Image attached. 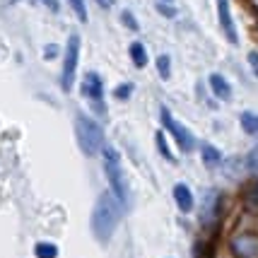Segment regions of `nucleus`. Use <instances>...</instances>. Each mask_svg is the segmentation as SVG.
<instances>
[{
    "instance_id": "f257e3e1",
    "label": "nucleus",
    "mask_w": 258,
    "mask_h": 258,
    "mask_svg": "<svg viewBox=\"0 0 258 258\" xmlns=\"http://www.w3.org/2000/svg\"><path fill=\"white\" fill-rule=\"evenodd\" d=\"M121 205L123 203L118 201L113 193H101L97 198V205H94V213H92V232L99 239L101 244H106L113 236L116 227H118V220H121Z\"/></svg>"
},
{
    "instance_id": "f03ea898",
    "label": "nucleus",
    "mask_w": 258,
    "mask_h": 258,
    "mask_svg": "<svg viewBox=\"0 0 258 258\" xmlns=\"http://www.w3.org/2000/svg\"><path fill=\"white\" fill-rule=\"evenodd\" d=\"M75 135H78V143H80V150L85 155H99L104 152V133H101L99 123H94L92 118L87 116H78L75 118Z\"/></svg>"
},
{
    "instance_id": "7ed1b4c3",
    "label": "nucleus",
    "mask_w": 258,
    "mask_h": 258,
    "mask_svg": "<svg viewBox=\"0 0 258 258\" xmlns=\"http://www.w3.org/2000/svg\"><path fill=\"white\" fill-rule=\"evenodd\" d=\"M104 174H106V181H109V186H111L113 196L121 203L128 201V186H125L121 155H118L113 147H104Z\"/></svg>"
},
{
    "instance_id": "20e7f679",
    "label": "nucleus",
    "mask_w": 258,
    "mask_h": 258,
    "mask_svg": "<svg viewBox=\"0 0 258 258\" xmlns=\"http://www.w3.org/2000/svg\"><path fill=\"white\" fill-rule=\"evenodd\" d=\"M78 58H80V36L70 34L66 46V58H63V75H60V85L63 90L70 92L75 85V73H78Z\"/></svg>"
},
{
    "instance_id": "39448f33",
    "label": "nucleus",
    "mask_w": 258,
    "mask_h": 258,
    "mask_svg": "<svg viewBox=\"0 0 258 258\" xmlns=\"http://www.w3.org/2000/svg\"><path fill=\"white\" fill-rule=\"evenodd\" d=\"M162 123H164V128H167L169 133L174 135V140L179 143V147L183 150V152H191L193 147H196V140H193L191 131H188L186 125H181L179 121L171 116L169 109H162Z\"/></svg>"
},
{
    "instance_id": "423d86ee",
    "label": "nucleus",
    "mask_w": 258,
    "mask_h": 258,
    "mask_svg": "<svg viewBox=\"0 0 258 258\" xmlns=\"http://www.w3.org/2000/svg\"><path fill=\"white\" fill-rule=\"evenodd\" d=\"M217 3V20H220V27L225 32L227 41L229 44H239V34H236L234 27V17H232V8H229V0H215Z\"/></svg>"
},
{
    "instance_id": "0eeeda50",
    "label": "nucleus",
    "mask_w": 258,
    "mask_h": 258,
    "mask_svg": "<svg viewBox=\"0 0 258 258\" xmlns=\"http://www.w3.org/2000/svg\"><path fill=\"white\" fill-rule=\"evenodd\" d=\"M232 253L236 258H258V236L236 234L232 239Z\"/></svg>"
},
{
    "instance_id": "6e6552de",
    "label": "nucleus",
    "mask_w": 258,
    "mask_h": 258,
    "mask_svg": "<svg viewBox=\"0 0 258 258\" xmlns=\"http://www.w3.org/2000/svg\"><path fill=\"white\" fill-rule=\"evenodd\" d=\"M82 94L87 97V99H101V94H104V82L97 73H87L85 80H82Z\"/></svg>"
},
{
    "instance_id": "1a4fd4ad",
    "label": "nucleus",
    "mask_w": 258,
    "mask_h": 258,
    "mask_svg": "<svg viewBox=\"0 0 258 258\" xmlns=\"http://www.w3.org/2000/svg\"><path fill=\"white\" fill-rule=\"evenodd\" d=\"M174 201H176L181 213H191L193 210V193L186 183H176L174 186Z\"/></svg>"
},
{
    "instance_id": "9d476101",
    "label": "nucleus",
    "mask_w": 258,
    "mask_h": 258,
    "mask_svg": "<svg viewBox=\"0 0 258 258\" xmlns=\"http://www.w3.org/2000/svg\"><path fill=\"white\" fill-rule=\"evenodd\" d=\"M210 90H213V94L217 97V99H232V87H229V82H227L220 73H213L210 75Z\"/></svg>"
},
{
    "instance_id": "9b49d317",
    "label": "nucleus",
    "mask_w": 258,
    "mask_h": 258,
    "mask_svg": "<svg viewBox=\"0 0 258 258\" xmlns=\"http://www.w3.org/2000/svg\"><path fill=\"white\" fill-rule=\"evenodd\" d=\"M131 58H133L135 68H145V66H147L145 44H140V41H133V44H131Z\"/></svg>"
},
{
    "instance_id": "f8f14e48",
    "label": "nucleus",
    "mask_w": 258,
    "mask_h": 258,
    "mask_svg": "<svg viewBox=\"0 0 258 258\" xmlns=\"http://www.w3.org/2000/svg\"><path fill=\"white\" fill-rule=\"evenodd\" d=\"M201 157H203L205 164L215 167V164H220V162H222V152H220L217 147H213V145H203L201 147Z\"/></svg>"
},
{
    "instance_id": "ddd939ff",
    "label": "nucleus",
    "mask_w": 258,
    "mask_h": 258,
    "mask_svg": "<svg viewBox=\"0 0 258 258\" xmlns=\"http://www.w3.org/2000/svg\"><path fill=\"white\" fill-rule=\"evenodd\" d=\"M241 128H244L248 135H258V113H253V111L241 113Z\"/></svg>"
},
{
    "instance_id": "4468645a",
    "label": "nucleus",
    "mask_w": 258,
    "mask_h": 258,
    "mask_svg": "<svg viewBox=\"0 0 258 258\" xmlns=\"http://www.w3.org/2000/svg\"><path fill=\"white\" fill-rule=\"evenodd\" d=\"M34 253H36V258H58V248H56V244L41 241V244H36Z\"/></svg>"
},
{
    "instance_id": "2eb2a0df",
    "label": "nucleus",
    "mask_w": 258,
    "mask_h": 258,
    "mask_svg": "<svg viewBox=\"0 0 258 258\" xmlns=\"http://www.w3.org/2000/svg\"><path fill=\"white\" fill-rule=\"evenodd\" d=\"M68 5L78 15L80 22H87V5H85V0H68Z\"/></svg>"
},
{
    "instance_id": "dca6fc26",
    "label": "nucleus",
    "mask_w": 258,
    "mask_h": 258,
    "mask_svg": "<svg viewBox=\"0 0 258 258\" xmlns=\"http://www.w3.org/2000/svg\"><path fill=\"white\" fill-rule=\"evenodd\" d=\"M157 70H159V78L169 80V75H171V68H169V56H159L157 58Z\"/></svg>"
},
{
    "instance_id": "f3484780",
    "label": "nucleus",
    "mask_w": 258,
    "mask_h": 258,
    "mask_svg": "<svg viewBox=\"0 0 258 258\" xmlns=\"http://www.w3.org/2000/svg\"><path fill=\"white\" fill-rule=\"evenodd\" d=\"M157 147H159V152H162L169 162H174V155H171V150H169V145H167V138H164L162 133H157Z\"/></svg>"
},
{
    "instance_id": "a211bd4d",
    "label": "nucleus",
    "mask_w": 258,
    "mask_h": 258,
    "mask_svg": "<svg viewBox=\"0 0 258 258\" xmlns=\"http://www.w3.org/2000/svg\"><path fill=\"white\" fill-rule=\"evenodd\" d=\"M246 162H248V169H251V174H253V176L258 179V147H256V150H251V152H248Z\"/></svg>"
},
{
    "instance_id": "6ab92c4d",
    "label": "nucleus",
    "mask_w": 258,
    "mask_h": 258,
    "mask_svg": "<svg viewBox=\"0 0 258 258\" xmlns=\"http://www.w3.org/2000/svg\"><path fill=\"white\" fill-rule=\"evenodd\" d=\"M121 20H123V24H128V29H140V27H138V22H135V17L133 15H131V12H123V15H121Z\"/></svg>"
},
{
    "instance_id": "aec40b11",
    "label": "nucleus",
    "mask_w": 258,
    "mask_h": 258,
    "mask_svg": "<svg viewBox=\"0 0 258 258\" xmlns=\"http://www.w3.org/2000/svg\"><path fill=\"white\" fill-rule=\"evenodd\" d=\"M157 12L167 15V17H174V15H176V10H174L171 5H164V3H157Z\"/></svg>"
},
{
    "instance_id": "412c9836",
    "label": "nucleus",
    "mask_w": 258,
    "mask_h": 258,
    "mask_svg": "<svg viewBox=\"0 0 258 258\" xmlns=\"http://www.w3.org/2000/svg\"><path fill=\"white\" fill-rule=\"evenodd\" d=\"M131 92H133V87H131V85H125V87H118L113 94H116V99H125V97H131Z\"/></svg>"
},
{
    "instance_id": "4be33fe9",
    "label": "nucleus",
    "mask_w": 258,
    "mask_h": 258,
    "mask_svg": "<svg viewBox=\"0 0 258 258\" xmlns=\"http://www.w3.org/2000/svg\"><path fill=\"white\" fill-rule=\"evenodd\" d=\"M39 3H41V5H46V8H48L51 12H58V10H60V3H58V0H39Z\"/></svg>"
},
{
    "instance_id": "5701e85b",
    "label": "nucleus",
    "mask_w": 258,
    "mask_h": 258,
    "mask_svg": "<svg viewBox=\"0 0 258 258\" xmlns=\"http://www.w3.org/2000/svg\"><path fill=\"white\" fill-rule=\"evenodd\" d=\"M248 63H251V70L258 75V51H251V53H248Z\"/></svg>"
},
{
    "instance_id": "b1692460",
    "label": "nucleus",
    "mask_w": 258,
    "mask_h": 258,
    "mask_svg": "<svg viewBox=\"0 0 258 258\" xmlns=\"http://www.w3.org/2000/svg\"><path fill=\"white\" fill-rule=\"evenodd\" d=\"M97 3H99L101 8H106V10H109V8L113 5V0H97Z\"/></svg>"
},
{
    "instance_id": "393cba45",
    "label": "nucleus",
    "mask_w": 258,
    "mask_h": 258,
    "mask_svg": "<svg viewBox=\"0 0 258 258\" xmlns=\"http://www.w3.org/2000/svg\"><path fill=\"white\" fill-rule=\"evenodd\" d=\"M44 56H46V58H53V56H56V48H46Z\"/></svg>"
},
{
    "instance_id": "a878e982",
    "label": "nucleus",
    "mask_w": 258,
    "mask_h": 258,
    "mask_svg": "<svg viewBox=\"0 0 258 258\" xmlns=\"http://www.w3.org/2000/svg\"><path fill=\"white\" fill-rule=\"evenodd\" d=\"M251 5H253V8H256V10H258V0H251Z\"/></svg>"
},
{
    "instance_id": "bb28decb",
    "label": "nucleus",
    "mask_w": 258,
    "mask_h": 258,
    "mask_svg": "<svg viewBox=\"0 0 258 258\" xmlns=\"http://www.w3.org/2000/svg\"><path fill=\"white\" fill-rule=\"evenodd\" d=\"M167 3H171V0H167Z\"/></svg>"
}]
</instances>
